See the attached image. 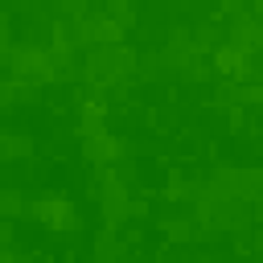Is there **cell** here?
I'll return each mask as SVG.
<instances>
[{"instance_id":"cell-1","label":"cell","mask_w":263,"mask_h":263,"mask_svg":"<svg viewBox=\"0 0 263 263\" xmlns=\"http://www.w3.org/2000/svg\"><path fill=\"white\" fill-rule=\"evenodd\" d=\"M132 62H136V58H132L123 45H95V49L86 53V74L99 78V82H111V78H119Z\"/></svg>"},{"instance_id":"cell-2","label":"cell","mask_w":263,"mask_h":263,"mask_svg":"<svg viewBox=\"0 0 263 263\" xmlns=\"http://www.w3.org/2000/svg\"><path fill=\"white\" fill-rule=\"evenodd\" d=\"M12 70H16L21 82H45V78H53L49 53H45L41 45H21V49H12Z\"/></svg>"},{"instance_id":"cell-3","label":"cell","mask_w":263,"mask_h":263,"mask_svg":"<svg viewBox=\"0 0 263 263\" xmlns=\"http://www.w3.org/2000/svg\"><path fill=\"white\" fill-rule=\"evenodd\" d=\"M33 218H41L53 230H70L74 226V205L66 197H41V201H33Z\"/></svg>"},{"instance_id":"cell-4","label":"cell","mask_w":263,"mask_h":263,"mask_svg":"<svg viewBox=\"0 0 263 263\" xmlns=\"http://www.w3.org/2000/svg\"><path fill=\"white\" fill-rule=\"evenodd\" d=\"M119 152H123V144H119L115 136H107V132H95V136H86V156H90L95 164H111Z\"/></svg>"},{"instance_id":"cell-5","label":"cell","mask_w":263,"mask_h":263,"mask_svg":"<svg viewBox=\"0 0 263 263\" xmlns=\"http://www.w3.org/2000/svg\"><path fill=\"white\" fill-rule=\"evenodd\" d=\"M103 214H107V222H119V218H127L132 214V197L119 189V181L115 177H107V193H103Z\"/></svg>"},{"instance_id":"cell-6","label":"cell","mask_w":263,"mask_h":263,"mask_svg":"<svg viewBox=\"0 0 263 263\" xmlns=\"http://www.w3.org/2000/svg\"><path fill=\"white\" fill-rule=\"evenodd\" d=\"M214 62H218V70H222V74L247 78V53H242L238 45H222V49L214 53Z\"/></svg>"},{"instance_id":"cell-7","label":"cell","mask_w":263,"mask_h":263,"mask_svg":"<svg viewBox=\"0 0 263 263\" xmlns=\"http://www.w3.org/2000/svg\"><path fill=\"white\" fill-rule=\"evenodd\" d=\"M33 152V144L25 140V136H8V132H0V160H12V156H29Z\"/></svg>"},{"instance_id":"cell-8","label":"cell","mask_w":263,"mask_h":263,"mask_svg":"<svg viewBox=\"0 0 263 263\" xmlns=\"http://www.w3.org/2000/svg\"><path fill=\"white\" fill-rule=\"evenodd\" d=\"M82 123H86V136L103 132V107H99V103H86V107H82Z\"/></svg>"},{"instance_id":"cell-9","label":"cell","mask_w":263,"mask_h":263,"mask_svg":"<svg viewBox=\"0 0 263 263\" xmlns=\"http://www.w3.org/2000/svg\"><path fill=\"white\" fill-rule=\"evenodd\" d=\"M21 210H25L21 193H12V189H0V218H12V214H21Z\"/></svg>"},{"instance_id":"cell-10","label":"cell","mask_w":263,"mask_h":263,"mask_svg":"<svg viewBox=\"0 0 263 263\" xmlns=\"http://www.w3.org/2000/svg\"><path fill=\"white\" fill-rule=\"evenodd\" d=\"M95 255H99V263H115V238H111V230H103V234H99Z\"/></svg>"},{"instance_id":"cell-11","label":"cell","mask_w":263,"mask_h":263,"mask_svg":"<svg viewBox=\"0 0 263 263\" xmlns=\"http://www.w3.org/2000/svg\"><path fill=\"white\" fill-rule=\"evenodd\" d=\"M168 238L185 242V238H189V226H185V222H168Z\"/></svg>"},{"instance_id":"cell-12","label":"cell","mask_w":263,"mask_h":263,"mask_svg":"<svg viewBox=\"0 0 263 263\" xmlns=\"http://www.w3.org/2000/svg\"><path fill=\"white\" fill-rule=\"evenodd\" d=\"M111 16H115V21H127L132 12H127V4H111Z\"/></svg>"}]
</instances>
